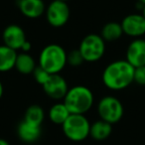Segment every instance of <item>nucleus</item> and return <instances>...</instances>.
<instances>
[{"mask_svg":"<svg viewBox=\"0 0 145 145\" xmlns=\"http://www.w3.org/2000/svg\"><path fill=\"white\" fill-rule=\"evenodd\" d=\"M36 62L29 53H20L17 55L15 69L21 75H31L36 69Z\"/></svg>","mask_w":145,"mask_h":145,"instance_id":"obj_16","label":"nucleus"},{"mask_svg":"<svg viewBox=\"0 0 145 145\" xmlns=\"http://www.w3.org/2000/svg\"><path fill=\"white\" fill-rule=\"evenodd\" d=\"M85 60H84L79 49L67 53V65H70L71 67H74V68H78V67L82 66Z\"/></svg>","mask_w":145,"mask_h":145,"instance_id":"obj_20","label":"nucleus"},{"mask_svg":"<svg viewBox=\"0 0 145 145\" xmlns=\"http://www.w3.org/2000/svg\"><path fill=\"white\" fill-rule=\"evenodd\" d=\"M3 91H4L3 85H2V83H1V81H0V99H1V97H3Z\"/></svg>","mask_w":145,"mask_h":145,"instance_id":"obj_24","label":"nucleus"},{"mask_svg":"<svg viewBox=\"0 0 145 145\" xmlns=\"http://www.w3.org/2000/svg\"><path fill=\"white\" fill-rule=\"evenodd\" d=\"M46 19L48 23L55 28H61L68 23L70 19V7L68 3L60 0H53L46 7Z\"/></svg>","mask_w":145,"mask_h":145,"instance_id":"obj_7","label":"nucleus"},{"mask_svg":"<svg viewBox=\"0 0 145 145\" xmlns=\"http://www.w3.org/2000/svg\"><path fill=\"white\" fill-rule=\"evenodd\" d=\"M17 133L21 141L25 143H34L41 137L42 126L33 124L23 119L17 127Z\"/></svg>","mask_w":145,"mask_h":145,"instance_id":"obj_13","label":"nucleus"},{"mask_svg":"<svg viewBox=\"0 0 145 145\" xmlns=\"http://www.w3.org/2000/svg\"><path fill=\"white\" fill-rule=\"evenodd\" d=\"M133 82L139 86H145V66L134 68Z\"/></svg>","mask_w":145,"mask_h":145,"instance_id":"obj_22","label":"nucleus"},{"mask_svg":"<svg viewBox=\"0 0 145 145\" xmlns=\"http://www.w3.org/2000/svg\"><path fill=\"white\" fill-rule=\"evenodd\" d=\"M141 14L143 15V17L145 18V5H143V7H142V13Z\"/></svg>","mask_w":145,"mask_h":145,"instance_id":"obj_26","label":"nucleus"},{"mask_svg":"<svg viewBox=\"0 0 145 145\" xmlns=\"http://www.w3.org/2000/svg\"><path fill=\"white\" fill-rule=\"evenodd\" d=\"M95 103L93 93L88 87L75 86L69 88L64 97V103L71 114H86Z\"/></svg>","mask_w":145,"mask_h":145,"instance_id":"obj_2","label":"nucleus"},{"mask_svg":"<svg viewBox=\"0 0 145 145\" xmlns=\"http://www.w3.org/2000/svg\"><path fill=\"white\" fill-rule=\"evenodd\" d=\"M2 39L5 46L15 51L20 50L22 45L27 41L24 29L17 24L8 25L3 30Z\"/></svg>","mask_w":145,"mask_h":145,"instance_id":"obj_10","label":"nucleus"},{"mask_svg":"<svg viewBox=\"0 0 145 145\" xmlns=\"http://www.w3.org/2000/svg\"><path fill=\"white\" fill-rule=\"evenodd\" d=\"M39 66L50 75L60 74L67 66V52L58 44L47 45L39 55Z\"/></svg>","mask_w":145,"mask_h":145,"instance_id":"obj_3","label":"nucleus"},{"mask_svg":"<svg viewBox=\"0 0 145 145\" xmlns=\"http://www.w3.org/2000/svg\"><path fill=\"white\" fill-rule=\"evenodd\" d=\"M70 111L64 103H58L54 105L49 110V118L53 123L62 125L70 116Z\"/></svg>","mask_w":145,"mask_h":145,"instance_id":"obj_18","label":"nucleus"},{"mask_svg":"<svg viewBox=\"0 0 145 145\" xmlns=\"http://www.w3.org/2000/svg\"><path fill=\"white\" fill-rule=\"evenodd\" d=\"M79 51L85 62H97L105 54V42L101 35L89 34L81 41Z\"/></svg>","mask_w":145,"mask_h":145,"instance_id":"obj_5","label":"nucleus"},{"mask_svg":"<svg viewBox=\"0 0 145 145\" xmlns=\"http://www.w3.org/2000/svg\"><path fill=\"white\" fill-rule=\"evenodd\" d=\"M125 60L133 68L145 66V39L137 38L128 45Z\"/></svg>","mask_w":145,"mask_h":145,"instance_id":"obj_11","label":"nucleus"},{"mask_svg":"<svg viewBox=\"0 0 145 145\" xmlns=\"http://www.w3.org/2000/svg\"><path fill=\"white\" fill-rule=\"evenodd\" d=\"M17 5L21 14L29 19L40 18L46 11L43 0H18Z\"/></svg>","mask_w":145,"mask_h":145,"instance_id":"obj_12","label":"nucleus"},{"mask_svg":"<svg viewBox=\"0 0 145 145\" xmlns=\"http://www.w3.org/2000/svg\"><path fill=\"white\" fill-rule=\"evenodd\" d=\"M17 55V51L4 44L0 45V72H9L15 68Z\"/></svg>","mask_w":145,"mask_h":145,"instance_id":"obj_14","label":"nucleus"},{"mask_svg":"<svg viewBox=\"0 0 145 145\" xmlns=\"http://www.w3.org/2000/svg\"><path fill=\"white\" fill-rule=\"evenodd\" d=\"M60 1H64V2H67V1H68V0H60Z\"/></svg>","mask_w":145,"mask_h":145,"instance_id":"obj_28","label":"nucleus"},{"mask_svg":"<svg viewBox=\"0 0 145 145\" xmlns=\"http://www.w3.org/2000/svg\"><path fill=\"white\" fill-rule=\"evenodd\" d=\"M112 132V124L105 120H97L91 124L89 136L97 141H103L107 139Z\"/></svg>","mask_w":145,"mask_h":145,"instance_id":"obj_15","label":"nucleus"},{"mask_svg":"<svg viewBox=\"0 0 145 145\" xmlns=\"http://www.w3.org/2000/svg\"><path fill=\"white\" fill-rule=\"evenodd\" d=\"M33 76H34V79L39 85L43 86L47 82V80L50 77V74L47 72L46 70H44L43 68H41L40 66L36 67V69L33 72Z\"/></svg>","mask_w":145,"mask_h":145,"instance_id":"obj_21","label":"nucleus"},{"mask_svg":"<svg viewBox=\"0 0 145 145\" xmlns=\"http://www.w3.org/2000/svg\"><path fill=\"white\" fill-rule=\"evenodd\" d=\"M134 68L126 60L111 62L105 68L101 76L103 83L111 91H122L133 83Z\"/></svg>","mask_w":145,"mask_h":145,"instance_id":"obj_1","label":"nucleus"},{"mask_svg":"<svg viewBox=\"0 0 145 145\" xmlns=\"http://www.w3.org/2000/svg\"><path fill=\"white\" fill-rule=\"evenodd\" d=\"M123 35L132 37V38H140L145 36V18L142 14L133 13L125 16L121 21Z\"/></svg>","mask_w":145,"mask_h":145,"instance_id":"obj_8","label":"nucleus"},{"mask_svg":"<svg viewBox=\"0 0 145 145\" xmlns=\"http://www.w3.org/2000/svg\"><path fill=\"white\" fill-rule=\"evenodd\" d=\"M0 145H10V144H9V142L7 140H5L3 138H0Z\"/></svg>","mask_w":145,"mask_h":145,"instance_id":"obj_25","label":"nucleus"},{"mask_svg":"<svg viewBox=\"0 0 145 145\" xmlns=\"http://www.w3.org/2000/svg\"><path fill=\"white\" fill-rule=\"evenodd\" d=\"M31 49H32V44H31L30 41L27 40L26 42L22 45V47H21L20 50L22 51V52H24V53H29Z\"/></svg>","mask_w":145,"mask_h":145,"instance_id":"obj_23","label":"nucleus"},{"mask_svg":"<svg viewBox=\"0 0 145 145\" xmlns=\"http://www.w3.org/2000/svg\"><path fill=\"white\" fill-rule=\"evenodd\" d=\"M123 35L122 27L118 22H108L101 28V37L105 42H115Z\"/></svg>","mask_w":145,"mask_h":145,"instance_id":"obj_17","label":"nucleus"},{"mask_svg":"<svg viewBox=\"0 0 145 145\" xmlns=\"http://www.w3.org/2000/svg\"><path fill=\"white\" fill-rule=\"evenodd\" d=\"M137 1H138V3H140V4L145 5V0H137Z\"/></svg>","mask_w":145,"mask_h":145,"instance_id":"obj_27","label":"nucleus"},{"mask_svg":"<svg viewBox=\"0 0 145 145\" xmlns=\"http://www.w3.org/2000/svg\"><path fill=\"white\" fill-rule=\"evenodd\" d=\"M45 119L44 109L38 105H32L26 109L24 115V120L30 123L42 126V123Z\"/></svg>","mask_w":145,"mask_h":145,"instance_id":"obj_19","label":"nucleus"},{"mask_svg":"<svg viewBox=\"0 0 145 145\" xmlns=\"http://www.w3.org/2000/svg\"><path fill=\"white\" fill-rule=\"evenodd\" d=\"M97 113L101 120L110 124H115L121 120L124 113L123 105L117 97L106 95L101 99L97 103Z\"/></svg>","mask_w":145,"mask_h":145,"instance_id":"obj_6","label":"nucleus"},{"mask_svg":"<svg viewBox=\"0 0 145 145\" xmlns=\"http://www.w3.org/2000/svg\"><path fill=\"white\" fill-rule=\"evenodd\" d=\"M62 129L69 140L81 142L89 136L91 123L85 114H70L62 124Z\"/></svg>","mask_w":145,"mask_h":145,"instance_id":"obj_4","label":"nucleus"},{"mask_svg":"<svg viewBox=\"0 0 145 145\" xmlns=\"http://www.w3.org/2000/svg\"><path fill=\"white\" fill-rule=\"evenodd\" d=\"M45 93L50 99L59 101L64 99L67 91L69 89L67 81L60 75V74H54L50 75L47 82L42 86Z\"/></svg>","mask_w":145,"mask_h":145,"instance_id":"obj_9","label":"nucleus"}]
</instances>
